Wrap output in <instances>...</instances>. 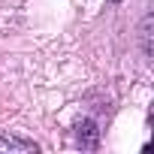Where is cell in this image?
Here are the masks:
<instances>
[{
  "label": "cell",
  "mask_w": 154,
  "mask_h": 154,
  "mask_svg": "<svg viewBox=\"0 0 154 154\" xmlns=\"http://www.w3.org/2000/svg\"><path fill=\"white\" fill-rule=\"evenodd\" d=\"M0 148H6V151H36L33 142H27V139H15V136H0Z\"/></svg>",
  "instance_id": "1"
}]
</instances>
